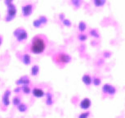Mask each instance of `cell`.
Listing matches in <instances>:
<instances>
[{
  "mask_svg": "<svg viewBox=\"0 0 125 118\" xmlns=\"http://www.w3.org/2000/svg\"><path fill=\"white\" fill-rule=\"evenodd\" d=\"M48 45V40L43 35H37L32 40L30 51L34 54H41Z\"/></svg>",
  "mask_w": 125,
  "mask_h": 118,
  "instance_id": "1",
  "label": "cell"
},
{
  "mask_svg": "<svg viewBox=\"0 0 125 118\" xmlns=\"http://www.w3.org/2000/svg\"><path fill=\"white\" fill-rule=\"evenodd\" d=\"M70 60H71L70 57L68 55V54L63 53L56 54V55L54 57V61H55V62L60 66L66 65L68 62H70Z\"/></svg>",
  "mask_w": 125,
  "mask_h": 118,
  "instance_id": "2",
  "label": "cell"
},
{
  "mask_svg": "<svg viewBox=\"0 0 125 118\" xmlns=\"http://www.w3.org/2000/svg\"><path fill=\"white\" fill-rule=\"evenodd\" d=\"M102 92L104 94H105V95L112 96L116 93V89H115L113 85H111V84H105L102 88Z\"/></svg>",
  "mask_w": 125,
  "mask_h": 118,
  "instance_id": "3",
  "label": "cell"
},
{
  "mask_svg": "<svg viewBox=\"0 0 125 118\" xmlns=\"http://www.w3.org/2000/svg\"><path fill=\"white\" fill-rule=\"evenodd\" d=\"M90 107H91V101L87 98H83V99L81 101V103H80V107L83 110L88 109Z\"/></svg>",
  "mask_w": 125,
  "mask_h": 118,
  "instance_id": "4",
  "label": "cell"
},
{
  "mask_svg": "<svg viewBox=\"0 0 125 118\" xmlns=\"http://www.w3.org/2000/svg\"><path fill=\"white\" fill-rule=\"evenodd\" d=\"M32 8L33 6L30 5V4H28V5H25L23 7V13H24L25 16H29L32 12Z\"/></svg>",
  "mask_w": 125,
  "mask_h": 118,
  "instance_id": "5",
  "label": "cell"
},
{
  "mask_svg": "<svg viewBox=\"0 0 125 118\" xmlns=\"http://www.w3.org/2000/svg\"><path fill=\"white\" fill-rule=\"evenodd\" d=\"M83 82L86 84V85H90L92 84V77L89 75H84L83 76Z\"/></svg>",
  "mask_w": 125,
  "mask_h": 118,
  "instance_id": "6",
  "label": "cell"
},
{
  "mask_svg": "<svg viewBox=\"0 0 125 118\" xmlns=\"http://www.w3.org/2000/svg\"><path fill=\"white\" fill-rule=\"evenodd\" d=\"M33 94H34V95L35 97H39H39L43 96V91L40 89H34V90H33Z\"/></svg>",
  "mask_w": 125,
  "mask_h": 118,
  "instance_id": "7",
  "label": "cell"
},
{
  "mask_svg": "<svg viewBox=\"0 0 125 118\" xmlns=\"http://www.w3.org/2000/svg\"><path fill=\"white\" fill-rule=\"evenodd\" d=\"M89 115H90L89 112H83L79 116V118H88Z\"/></svg>",
  "mask_w": 125,
  "mask_h": 118,
  "instance_id": "8",
  "label": "cell"
},
{
  "mask_svg": "<svg viewBox=\"0 0 125 118\" xmlns=\"http://www.w3.org/2000/svg\"><path fill=\"white\" fill-rule=\"evenodd\" d=\"M93 84H95L96 86H98L99 84H101V80L99 79L98 77H95V78L93 79Z\"/></svg>",
  "mask_w": 125,
  "mask_h": 118,
  "instance_id": "9",
  "label": "cell"
},
{
  "mask_svg": "<svg viewBox=\"0 0 125 118\" xmlns=\"http://www.w3.org/2000/svg\"><path fill=\"white\" fill-rule=\"evenodd\" d=\"M79 39H80V40H85V39H86V36H85V35H81V36H79Z\"/></svg>",
  "mask_w": 125,
  "mask_h": 118,
  "instance_id": "10",
  "label": "cell"
}]
</instances>
